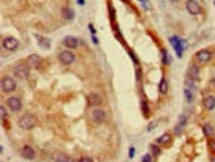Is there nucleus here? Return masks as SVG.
I'll return each instance as SVG.
<instances>
[{"label": "nucleus", "instance_id": "nucleus-1", "mask_svg": "<svg viewBox=\"0 0 215 162\" xmlns=\"http://www.w3.org/2000/svg\"><path fill=\"white\" fill-rule=\"evenodd\" d=\"M18 125L21 129L23 130H32L34 126L37 125V118H36L32 114H25V115L22 116L19 122H18Z\"/></svg>", "mask_w": 215, "mask_h": 162}, {"label": "nucleus", "instance_id": "nucleus-2", "mask_svg": "<svg viewBox=\"0 0 215 162\" xmlns=\"http://www.w3.org/2000/svg\"><path fill=\"white\" fill-rule=\"evenodd\" d=\"M169 43H171L172 47H173L174 51H176L177 58H181L182 56L183 51L187 47L186 42L185 40H182V39L178 38L177 36H173L172 38H169Z\"/></svg>", "mask_w": 215, "mask_h": 162}, {"label": "nucleus", "instance_id": "nucleus-3", "mask_svg": "<svg viewBox=\"0 0 215 162\" xmlns=\"http://www.w3.org/2000/svg\"><path fill=\"white\" fill-rule=\"evenodd\" d=\"M1 89L5 93H9V92L14 91L16 88V81L10 76H5L1 79V83H0Z\"/></svg>", "mask_w": 215, "mask_h": 162}, {"label": "nucleus", "instance_id": "nucleus-4", "mask_svg": "<svg viewBox=\"0 0 215 162\" xmlns=\"http://www.w3.org/2000/svg\"><path fill=\"white\" fill-rule=\"evenodd\" d=\"M29 68L30 67L26 66V65H17V66L13 69L14 76L17 77L18 79H26L30 74Z\"/></svg>", "mask_w": 215, "mask_h": 162}, {"label": "nucleus", "instance_id": "nucleus-5", "mask_svg": "<svg viewBox=\"0 0 215 162\" xmlns=\"http://www.w3.org/2000/svg\"><path fill=\"white\" fill-rule=\"evenodd\" d=\"M185 7H186V10L189 11V13L191 15H198L201 13V7L195 0H187Z\"/></svg>", "mask_w": 215, "mask_h": 162}, {"label": "nucleus", "instance_id": "nucleus-6", "mask_svg": "<svg viewBox=\"0 0 215 162\" xmlns=\"http://www.w3.org/2000/svg\"><path fill=\"white\" fill-rule=\"evenodd\" d=\"M59 58L64 64L69 65V64H71L75 60V55L70 51H64L60 54Z\"/></svg>", "mask_w": 215, "mask_h": 162}, {"label": "nucleus", "instance_id": "nucleus-7", "mask_svg": "<svg viewBox=\"0 0 215 162\" xmlns=\"http://www.w3.org/2000/svg\"><path fill=\"white\" fill-rule=\"evenodd\" d=\"M6 104L12 112H19L22 109V103L20 101V99H18L17 97L8 98Z\"/></svg>", "mask_w": 215, "mask_h": 162}, {"label": "nucleus", "instance_id": "nucleus-8", "mask_svg": "<svg viewBox=\"0 0 215 162\" xmlns=\"http://www.w3.org/2000/svg\"><path fill=\"white\" fill-rule=\"evenodd\" d=\"M2 45L8 51H14L19 47V42L13 37H7L3 40Z\"/></svg>", "mask_w": 215, "mask_h": 162}, {"label": "nucleus", "instance_id": "nucleus-9", "mask_svg": "<svg viewBox=\"0 0 215 162\" xmlns=\"http://www.w3.org/2000/svg\"><path fill=\"white\" fill-rule=\"evenodd\" d=\"M41 63H42V58L36 54L29 55L28 58H27V64H28V66L30 68H34V69L38 68L41 65Z\"/></svg>", "mask_w": 215, "mask_h": 162}, {"label": "nucleus", "instance_id": "nucleus-10", "mask_svg": "<svg viewBox=\"0 0 215 162\" xmlns=\"http://www.w3.org/2000/svg\"><path fill=\"white\" fill-rule=\"evenodd\" d=\"M195 56H196V59L200 61V62H207V61L211 59V54H210V51L206 50H201L197 51Z\"/></svg>", "mask_w": 215, "mask_h": 162}, {"label": "nucleus", "instance_id": "nucleus-11", "mask_svg": "<svg viewBox=\"0 0 215 162\" xmlns=\"http://www.w3.org/2000/svg\"><path fill=\"white\" fill-rule=\"evenodd\" d=\"M87 102L89 104V106L97 107L101 105V98L96 93H90L87 96Z\"/></svg>", "mask_w": 215, "mask_h": 162}, {"label": "nucleus", "instance_id": "nucleus-12", "mask_svg": "<svg viewBox=\"0 0 215 162\" xmlns=\"http://www.w3.org/2000/svg\"><path fill=\"white\" fill-rule=\"evenodd\" d=\"M92 119L96 124H101L105 120V112L100 109H97L92 112Z\"/></svg>", "mask_w": 215, "mask_h": 162}, {"label": "nucleus", "instance_id": "nucleus-13", "mask_svg": "<svg viewBox=\"0 0 215 162\" xmlns=\"http://www.w3.org/2000/svg\"><path fill=\"white\" fill-rule=\"evenodd\" d=\"M53 159L56 162H73V159L69 155L62 152H55L53 154Z\"/></svg>", "mask_w": 215, "mask_h": 162}, {"label": "nucleus", "instance_id": "nucleus-14", "mask_svg": "<svg viewBox=\"0 0 215 162\" xmlns=\"http://www.w3.org/2000/svg\"><path fill=\"white\" fill-rule=\"evenodd\" d=\"M64 43L66 47H69V49H77L78 46V40L73 36H68V37H66V39L64 40Z\"/></svg>", "mask_w": 215, "mask_h": 162}, {"label": "nucleus", "instance_id": "nucleus-15", "mask_svg": "<svg viewBox=\"0 0 215 162\" xmlns=\"http://www.w3.org/2000/svg\"><path fill=\"white\" fill-rule=\"evenodd\" d=\"M21 154H22V156L24 157V158L28 159V160H31V159H33L34 157H35V150L31 146L25 145L23 148H22Z\"/></svg>", "mask_w": 215, "mask_h": 162}, {"label": "nucleus", "instance_id": "nucleus-16", "mask_svg": "<svg viewBox=\"0 0 215 162\" xmlns=\"http://www.w3.org/2000/svg\"><path fill=\"white\" fill-rule=\"evenodd\" d=\"M34 36H35L36 39H37V42H38L40 47H45V49H49V47H50V46H51L50 39H48L46 37H43V36H40V35H37V34H35Z\"/></svg>", "mask_w": 215, "mask_h": 162}, {"label": "nucleus", "instance_id": "nucleus-17", "mask_svg": "<svg viewBox=\"0 0 215 162\" xmlns=\"http://www.w3.org/2000/svg\"><path fill=\"white\" fill-rule=\"evenodd\" d=\"M189 76L192 80H198L199 79V68L197 65L192 64L189 69Z\"/></svg>", "mask_w": 215, "mask_h": 162}, {"label": "nucleus", "instance_id": "nucleus-18", "mask_svg": "<svg viewBox=\"0 0 215 162\" xmlns=\"http://www.w3.org/2000/svg\"><path fill=\"white\" fill-rule=\"evenodd\" d=\"M203 105L208 111H212L215 108V97H213L211 95L205 97L203 100Z\"/></svg>", "mask_w": 215, "mask_h": 162}, {"label": "nucleus", "instance_id": "nucleus-19", "mask_svg": "<svg viewBox=\"0 0 215 162\" xmlns=\"http://www.w3.org/2000/svg\"><path fill=\"white\" fill-rule=\"evenodd\" d=\"M62 15L66 20H73L74 17V12L71 9H70V8L65 7L62 10Z\"/></svg>", "mask_w": 215, "mask_h": 162}, {"label": "nucleus", "instance_id": "nucleus-20", "mask_svg": "<svg viewBox=\"0 0 215 162\" xmlns=\"http://www.w3.org/2000/svg\"><path fill=\"white\" fill-rule=\"evenodd\" d=\"M171 141H172V137L169 134H164L163 135H161V137L157 139V141L161 144H167Z\"/></svg>", "mask_w": 215, "mask_h": 162}, {"label": "nucleus", "instance_id": "nucleus-21", "mask_svg": "<svg viewBox=\"0 0 215 162\" xmlns=\"http://www.w3.org/2000/svg\"><path fill=\"white\" fill-rule=\"evenodd\" d=\"M168 88H169V84H168V81L163 78L162 80L160 82V85H159V90L162 94H165L168 92Z\"/></svg>", "mask_w": 215, "mask_h": 162}, {"label": "nucleus", "instance_id": "nucleus-22", "mask_svg": "<svg viewBox=\"0 0 215 162\" xmlns=\"http://www.w3.org/2000/svg\"><path fill=\"white\" fill-rule=\"evenodd\" d=\"M183 94H185V97L189 103H191L192 101H193V93H192L191 90L185 88V91H183Z\"/></svg>", "mask_w": 215, "mask_h": 162}, {"label": "nucleus", "instance_id": "nucleus-23", "mask_svg": "<svg viewBox=\"0 0 215 162\" xmlns=\"http://www.w3.org/2000/svg\"><path fill=\"white\" fill-rule=\"evenodd\" d=\"M141 110H142V113L144 114L145 117L149 116L150 109H149V106H148V103L146 101H142V103H141Z\"/></svg>", "mask_w": 215, "mask_h": 162}, {"label": "nucleus", "instance_id": "nucleus-24", "mask_svg": "<svg viewBox=\"0 0 215 162\" xmlns=\"http://www.w3.org/2000/svg\"><path fill=\"white\" fill-rule=\"evenodd\" d=\"M162 61H163L164 64H169V61H171V58H169L168 51L165 50L162 51Z\"/></svg>", "mask_w": 215, "mask_h": 162}, {"label": "nucleus", "instance_id": "nucleus-25", "mask_svg": "<svg viewBox=\"0 0 215 162\" xmlns=\"http://www.w3.org/2000/svg\"><path fill=\"white\" fill-rule=\"evenodd\" d=\"M203 132H204V134H205V135H206V137H210V135L213 134L212 126H210L209 124H205L203 126Z\"/></svg>", "mask_w": 215, "mask_h": 162}, {"label": "nucleus", "instance_id": "nucleus-26", "mask_svg": "<svg viewBox=\"0 0 215 162\" xmlns=\"http://www.w3.org/2000/svg\"><path fill=\"white\" fill-rule=\"evenodd\" d=\"M150 148H151V152L153 153L155 156H158L161 154V148L158 145H156V144H151Z\"/></svg>", "mask_w": 215, "mask_h": 162}, {"label": "nucleus", "instance_id": "nucleus-27", "mask_svg": "<svg viewBox=\"0 0 215 162\" xmlns=\"http://www.w3.org/2000/svg\"><path fill=\"white\" fill-rule=\"evenodd\" d=\"M185 86H186V88L187 89H189L191 91H193L195 90V83H194V80H192V79H187L185 80Z\"/></svg>", "mask_w": 215, "mask_h": 162}, {"label": "nucleus", "instance_id": "nucleus-28", "mask_svg": "<svg viewBox=\"0 0 215 162\" xmlns=\"http://www.w3.org/2000/svg\"><path fill=\"white\" fill-rule=\"evenodd\" d=\"M182 129H183V126H182L181 125H180V124H177L176 126H174V129H173V132H174V134L178 135L180 134H181V132H182Z\"/></svg>", "mask_w": 215, "mask_h": 162}, {"label": "nucleus", "instance_id": "nucleus-29", "mask_svg": "<svg viewBox=\"0 0 215 162\" xmlns=\"http://www.w3.org/2000/svg\"><path fill=\"white\" fill-rule=\"evenodd\" d=\"M0 115H1V119L2 120H5V118L7 117L6 110H5V108H4L3 106L0 107Z\"/></svg>", "mask_w": 215, "mask_h": 162}, {"label": "nucleus", "instance_id": "nucleus-30", "mask_svg": "<svg viewBox=\"0 0 215 162\" xmlns=\"http://www.w3.org/2000/svg\"><path fill=\"white\" fill-rule=\"evenodd\" d=\"M186 121H187L186 117H185V116H183V115H181V116L180 117V122H178V124L181 125L182 126H185V124H186Z\"/></svg>", "mask_w": 215, "mask_h": 162}, {"label": "nucleus", "instance_id": "nucleus-31", "mask_svg": "<svg viewBox=\"0 0 215 162\" xmlns=\"http://www.w3.org/2000/svg\"><path fill=\"white\" fill-rule=\"evenodd\" d=\"M142 162H152V156L149 154V153H147V154L143 156Z\"/></svg>", "mask_w": 215, "mask_h": 162}, {"label": "nucleus", "instance_id": "nucleus-32", "mask_svg": "<svg viewBox=\"0 0 215 162\" xmlns=\"http://www.w3.org/2000/svg\"><path fill=\"white\" fill-rule=\"evenodd\" d=\"M134 155H135V147H130L129 149V157L130 158H133Z\"/></svg>", "mask_w": 215, "mask_h": 162}, {"label": "nucleus", "instance_id": "nucleus-33", "mask_svg": "<svg viewBox=\"0 0 215 162\" xmlns=\"http://www.w3.org/2000/svg\"><path fill=\"white\" fill-rule=\"evenodd\" d=\"M78 162H93V160L90 157H82L78 160Z\"/></svg>", "mask_w": 215, "mask_h": 162}, {"label": "nucleus", "instance_id": "nucleus-34", "mask_svg": "<svg viewBox=\"0 0 215 162\" xmlns=\"http://www.w3.org/2000/svg\"><path fill=\"white\" fill-rule=\"evenodd\" d=\"M88 28H89V30H90L91 35H95V34H96V30L94 29V27H93L92 24H89V25H88Z\"/></svg>", "mask_w": 215, "mask_h": 162}, {"label": "nucleus", "instance_id": "nucleus-35", "mask_svg": "<svg viewBox=\"0 0 215 162\" xmlns=\"http://www.w3.org/2000/svg\"><path fill=\"white\" fill-rule=\"evenodd\" d=\"M156 126V122H151V124L148 126V132H151L152 130L154 129V126Z\"/></svg>", "mask_w": 215, "mask_h": 162}, {"label": "nucleus", "instance_id": "nucleus-36", "mask_svg": "<svg viewBox=\"0 0 215 162\" xmlns=\"http://www.w3.org/2000/svg\"><path fill=\"white\" fill-rule=\"evenodd\" d=\"M91 40H92V42L95 43V45H97L98 43V39L94 36V35H91Z\"/></svg>", "mask_w": 215, "mask_h": 162}, {"label": "nucleus", "instance_id": "nucleus-37", "mask_svg": "<svg viewBox=\"0 0 215 162\" xmlns=\"http://www.w3.org/2000/svg\"><path fill=\"white\" fill-rule=\"evenodd\" d=\"M210 147H211L212 151L215 153V141H210Z\"/></svg>", "mask_w": 215, "mask_h": 162}, {"label": "nucleus", "instance_id": "nucleus-38", "mask_svg": "<svg viewBox=\"0 0 215 162\" xmlns=\"http://www.w3.org/2000/svg\"><path fill=\"white\" fill-rule=\"evenodd\" d=\"M130 55H131V58L133 59V61H134V62H135V63H138V60H137V58H135V55H134L132 54V52H130Z\"/></svg>", "mask_w": 215, "mask_h": 162}, {"label": "nucleus", "instance_id": "nucleus-39", "mask_svg": "<svg viewBox=\"0 0 215 162\" xmlns=\"http://www.w3.org/2000/svg\"><path fill=\"white\" fill-rule=\"evenodd\" d=\"M77 2L79 4V5H84V3H86L84 0H77Z\"/></svg>", "mask_w": 215, "mask_h": 162}, {"label": "nucleus", "instance_id": "nucleus-40", "mask_svg": "<svg viewBox=\"0 0 215 162\" xmlns=\"http://www.w3.org/2000/svg\"><path fill=\"white\" fill-rule=\"evenodd\" d=\"M140 2H142L143 6H144V8H145V9H148V8H147V6H146V0H140Z\"/></svg>", "mask_w": 215, "mask_h": 162}, {"label": "nucleus", "instance_id": "nucleus-41", "mask_svg": "<svg viewBox=\"0 0 215 162\" xmlns=\"http://www.w3.org/2000/svg\"><path fill=\"white\" fill-rule=\"evenodd\" d=\"M172 1H173V2H178L180 0H172Z\"/></svg>", "mask_w": 215, "mask_h": 162}, {"label": "nucleus", "instance_id": "nucleus-42", "mask_svg": "<svg viewBox=\"0 0 215 162\" xmlns=\"http://www.w3.org/2000/svg\"><path fill=\"white\" fill-rule=\"evenodd\" d=\"M214 5H215V2H214Z\"/></svg>", "mask_w": 215, "mask_h": 162}]
</instances>
